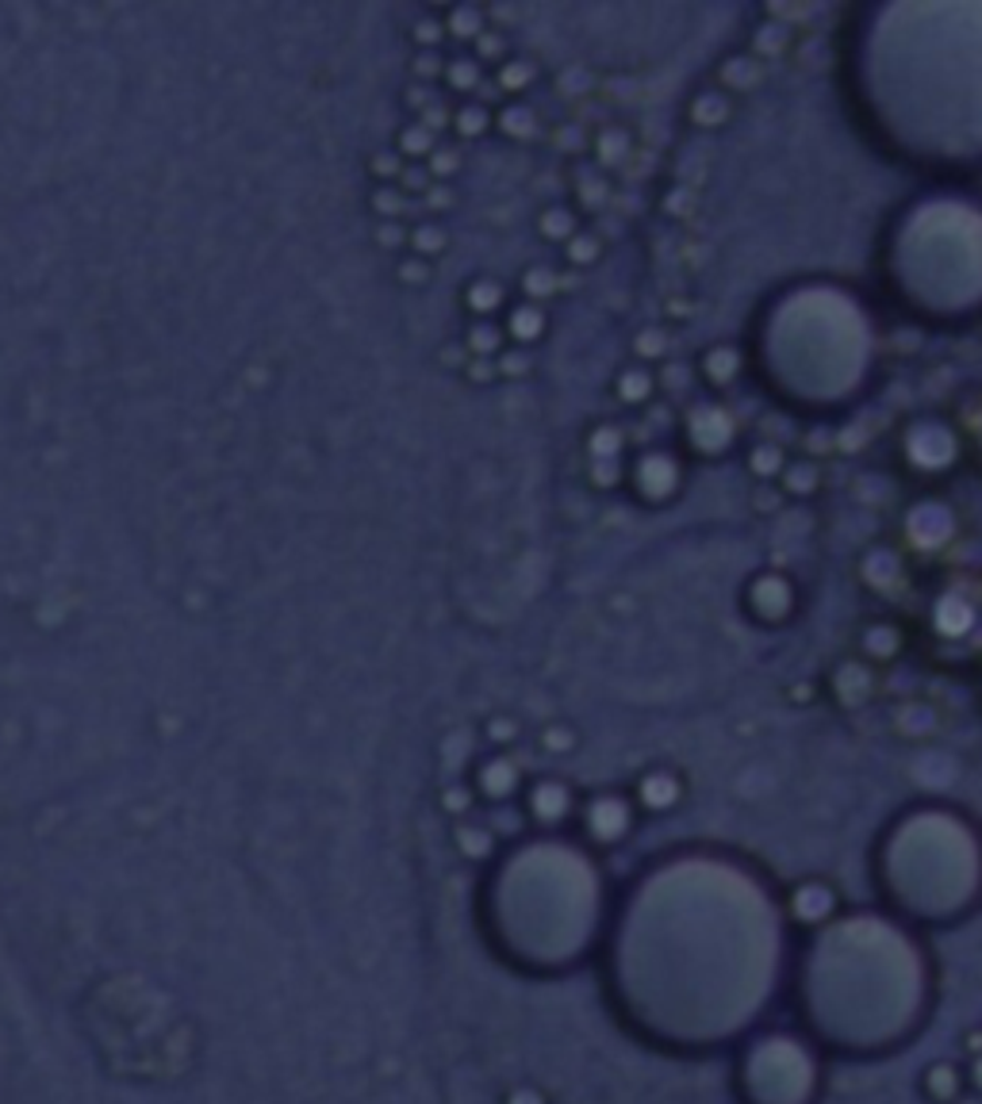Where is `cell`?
<instances>
[{"label":"cell","mask_w":982,"mask_h":1104,"mask_svg":"<svg viewBox=\"0 0 982 1104\" xmlns=\"http://www.w3.org/2000/svg\"><path fill=\"white\" fill-rule=\"evenodd\" d=\"M634 150H637V139L626 123H599L587 139V154H591L587 162L603 173H614V170H622V165H630Z\"/></svg>","instance_id":"obj_1"},{"label":"cell","mask_w":982,"mask_h":1104,"mask_svg":"<svg viewBox=\"0 0 982 1104\" xmlns=\"http://www.w3.org/2000/svg\"><path fill=\"white\" fill-rule=\"evenodd\" d=\"M748 606H753V614L764 617V622H784L790 610H795V587H790L787 575L760 572L753 583H748Z\"/></svg>","instance_id":"obj_2"},{"label":"cell","mask_w":982,"mask_h":1104,"mask_svg":"<svg viewBox=\"0 0 982 1104\" xmlns=\"http://www.w3.org/2000/svg\"><path fill=\"white\" fill-rule=\"evenodd\" d=\"M714 78H718L722 92H729V96L737 100V96H745V92H756L764 81H768V65H764L756 54H748V50H734V54H726L718 62Z\"/></svg>","instance_id":"obj_3"},{"label":"cell","mask_w":982,"mask_h":1104,"mask_svg":"<svg viewBox=\"0 0 982 1104\" xmlns=\"http://www.w3.org/2000/svg\"><path fill=\"white\" fill-rule=\"evenodd\" d=\"M737 115V100L729 92H722L718 85H703L698 92H691L687 100V123L698 131H722L729 127Z\"/></svg>","instance_id":"obj_4"},{"label":"cell","mask_w":982,"mask_h":1104,"mask_svg":"<svg viewBox=\"0 0 982 1104\" xmlns=\"http://www.w3.org/2000/svg\"><path fill=\"white\" fill-rule=\"evenodd\" d=\"M549 307L541 304H530V299H519V304H507L503 311V334L511 346H522V349H534L541 338L549 334Z\"/></svg>","instance_id":"obj_5"},{"label":"cell","mask_w":982,"mask_h":1104,"mask_svg":"<svg viewBox=\"0 0 982 1104\" xmlns=\"http://www.w3.org/2000/svg\"><path fill=\"white\" fill-rule=\"evenodd\" d=\"M507 284L499 280L495 273H480L472 276L461 288V307L469 311V319H495V315L507 311Z\"/></svg>","instance_id":"obj_6"},{"label":"cell","mask_w":982,"mask_h":1104,"mask_svg":"<svg viewBox=\"0 0 982 1104\" xmlns=\"http://www.w3.org/2000/svg\"><path fill=\"white\" fill-rule=\"evenodd\" d=\"M491 131H499L511 142H534L541 135V112L530 100H503L491 112Z\"/></svg>","instance_id":"obj_7"},{"label":"cell","mask_w":982,"mask_h":1104,"mask_svg":"<svg viewBox=\"0 0 982 1104\" xmlns=\"http://www.w3.org/2000/svg\"><path fill=\"white\" fill-rule=\"evenodd\" d=\"M538 78H541V65L534 62L530 54H511L503 65H495L491 70V89L499 92V96H507V100H526V92L538 85Z\"/></svg>","instance_id":"obj_8"},{"label":"cell","mask_w":982,"mask_h":1104,"mask_svg":"<svg viewBox=\"0 0 982 1104\" xmlns=\"http://www.w3.org/2000/svg\"><path fill=\"white\" fill-rule=\"evenodd\" d=\"M611 200H614V184H611V173H603V170H595L591 162H584L576 170V177H572V207H576L580 215L584 212H606L611 207Z\"/></svg>","instance_id":"obj_9"},{"label":"cell","mask_w":982,"mask_h":1104,"mask_svg":"<svg viewBox=\"0 0 982 1104\" xmlns=\"http://www.w3.org/2000/svg\"><path fill=\"white\" fill-rule=\"evenodd\" d=\"M611 391H614V399H618L622 407L645 411V407L656 399V372L653 368H645V365H637V361H630V365L618 368Z\"/></svg>","instance_id":"obj_10"},{"label":"cell","mask_w":982,"mask_h":1104,"mask_svg":"<svg viewBox=\"0 0 982 1104\" xmlns=\"http://www.w3.org/2000/svg\"><path fill=\"white\" fill-rule=\"evenodd\" d=\"M538 238L549 242V246H564L580 227H584V215L572 207V200H553L538 212Z\"/></svg>","instance_id":"obj_11"},{"label":"cell","mask_w":982,"mask_h":1104,"mask_svg":"<svg viewBox=\"0 0 982 1104\" xmlns=\"http://www.w3.org/2000/svg\"><path fill=\"white\" fill-rule=\"evenodd\" d=\"M740 368H745V361H740V349L734 341H718V346H710L703 357H698V372H703V380L710 384V388H729V384H737Z\"/></svg>","instance_id":"obj_12"},{"label":"cell","mask_w":982,"mask_h":1104,"mask_svg":"<svg viewBox=\"0 0 982 1104\" xmlns=\"http://www.w3.org/2000/svg\"><path fill=\"white\" fill-rule=\"evenodd\" d=\"M369 207L380 223H419L422 212H419V200H411L407 192H399L396 184H372L369 192Z\"/></svg>","instance_id":"obj_13"},{"label":"cell","mask_w":982,"mask_h":1104,"mask_svg":"<svg viewBox=\"0 0 982 1104\" xmlns=\"http://www.w3.org/2000/svg\"><path fill=\"white\" fill-rule=\"evenodd\" d=\"M442 23H446V39H457V43H477V35H484L491 28V12L480 4H449L442 8Z\"/></svg>","instance_id":"obj_14"},{"label":"cell","mask_w":982,"mask_h":1104,"mask_svg":"<svg viewBox=\"0 0 982 1104\" xmlns=\"http://www.w3.org/2000/svg\"><path fill=\"white\" fill-rule=\"evenodd\" d=\"M449 242L453 238H449V227L442 219H419L407 227V254L422 257L430 265L449 254Z\"/></svg>","instance_id":"obj_15"},{"label":"cell","mask_w":982,"mask_h":1104,"mask_svg":"<svg viewBox=\"0 0 982 1104\" xmlns=\"http://www.w3.org/2000/svg\"><path fill=\"white\" fill-rule=\"evenodd\" d=\"M442 85L453 92V96L472 100V96H480V89L488 85V73H484V65H480L472 54H457V58H446Z\"/></svg>","instance_id":"obj_16"},{"label":"cell","mask_w":982,"mask_h":1104,"mask_svg":"<svg viewBox=\"0 0 982 1104\" xmlns=\"http://www.w3.org/2000/svg\"><path fill=\"white\" fill-rule=\"evenodd\" d=\"M461 346L469 349V357H484V361H495L507 349V334L499 319H469L461 334Z\"/></svg>","instance_id":"obj_17"},{"label":"cell","mask_w":982,"mask_h":1104,"mask_svg":"<svg viewBox=\"0 0 982 1104\" xmlns=\"http://www.w3.org/2000/svg\"><path fill=\"white\" fill-rule=\"evenodd\" d=\"M603 254H606V238H603V234H599V231H591V227H580V231L572 234V238L561 246L564 269H572V273L591 269V265H595V262H603Z\"/></svg>","instance_id":"obj_18"},{"label":"cell","mask_w":982,"mask_h":1104,"mask_svg":"<svg viewBox=\"0 0 982 1104\" xmlns=\"http://www.w3.org/2000/svg\"><path fill=\"white\" fill-rule=\"evenodd\" d=\"M630 349H634L637 365H645V368L664 365L672 357V330L668 326H661V323L641 326V330L634 334V341H630Z\"/></svg>","instance_id":"obj_19"},{"label":"cell","mask_w":982,"mask_h":1104,"mask_svg":"<svg viewBox=\"0 0 982 1104\" xmlns=\"http://www.w3.org/2000/svg\"><path fill=\"white\" fill-rule=\"evenodd\" d=\"M491 112L495 108L488 104V100H461V104L453 108V123H449V131H453L457 139H464V142H472V139H484L488 131H491Z\"/></svg>","instance_id":"obj_20"},{"label":"cell","mask_w":982,"mask_h":1104,"mask_svg":"<svg viewBox=\"0 0 982 1104\" xmlns=\"http://www.w3.org/2000/svg\"><path fill=\"white\" fill-rule=\"evenodd\" d=\"M821 488V464H818V457H795V460H787L784 464V472H779V491L784 495H795V499H806V495H814V491Z\"/></svg>","instance_id":"obj_21"},{"label":"cell","mask_w":982,"mask_h":1104,"mask_svg":"<svg viewBox=\"0 0 982 1104\" xmlns=\"http://www.w3.org/2000/svg\"><path fill=\"white\" fill-rule=\"evenodd\" d=\"M519 292H522V299H530V304H541L545 307L549 299H556L561 296V269H553V265H526V269L519 273Z\"/></svg>","instance_id":"obj_22"},{"label":"cell","mask_w":982,"mask_h":1104,"mask_svg":"<svg viewBox=\"0 0 982 1104\" xmlns=\"http://www.w3.org/2000/svg\"><path fill=\"white\" fill-rule=\"evenodd\" d=\"M584 449H587V460H626L630 433L614 422H599V426H591Z\"/></svg>","instance_id":"obj_23"},{"label":"cell","mask_w":982,"mask_h":1104,"mask_svg":"<svg viewBox=\"0 0 982 1104\" xmlns=\"http://www.w3.org/2000/svg\"><path fill=\"white\" fill-rule=\"evenodd\" d=\"M787 449L779 446V441H756L753 449H748V472L756 476V480H764V483H776L779 480V472H784V464H787Z\"/></svg>","instance_id":"obj_24"},{"label":"cell","mask_w":982,"mask_h":1104,"mask_svg":"<svg viewBox=\"0 0 982 1104\" xmlns=\"http://www.w3.org/2000/svg\"><path fill=\"white\" fill-rule=\"evenodd\" d=\"M438 142H442V139H434L427 127H422V123L411 120V123H403V127H399L392 150H396L399 157H403V162H427V157L438 150Z\"/></svg>","instance_id":"obj_25"},{"label":"cell","mask_w":982,"mask_h":1104,"mask_svg":"<svg viewBox=\"0 0 982 1104\" xmlns=\"http://www.w3.org/2000/svg\"><path fill=\"white\" fill-rule=\"evenodd\" d=\"M898 644H902V633H898L890 622H871V625H863V633H860V652L868 660H894Z\"/></svg>","instance_id":"obj_26"},{"label":"cell","mask_w":982,"mask_h":1104,"mask_svg":"<svg viewBox=\"0 0 982 1104\" xmlns=\"http://www.w3.org/2000/svg\"><path fill=\"white\" fill-rule=\"evenodd\" d=\"M511 54H514V50H511V35H507L503 28H495V23H491L484 35H477V43H472V58H477L484 70H488V65H491V70H495V65H503Z\"/></svg>","instance_id":"obj_27"},{"label":"cell","mask_w":982,"mask_h":1104,"mask_svg":"<svg viewBox=\"0 0 982 1104\" xmlns=\"http://www.w3.org/2000/svg\"><path fill=\"white\" fill-rule=\"evenodd\" d=\"M653 372H656V396H661V399L687 396L691 380H695V368L684 365V361H672V357L661 368H653Z\"/></svg>","instance_id":"obj_28"},{"label":"cell","mask_w":982,"mask_h":1104,"mask_svg":"<svg viewBox=\"0 0 982 1104\" xmlns=\"http://www.w3.org/2000/svg\"><path fill=\"white\" fill-rule=\"evenodd\" d=\"M790 43V28L784 23H768V28H760V31H753V43H748V54H756L764 65H771V58H779L787 50Z\"/></svg>","instance_id":"obj_29"},{"label":"cell","mask_w":982,"mask_h":1104,"mask_svg":"<svg viewBox=\"0 0 982 1104\" xmlns=\"http://www.w3.org/2000/svg\"><path fill=\"white\" fill-rule=\"evenodd\" d=\"M495 372H499V380H507V384L526 380V376L534 372V349H522V346H511V341H507V349L495 357Z\"/></svg>","instance_id":"obj_30"},{"label":"cell","mask_w":982,"mask_h":1104,"mask_svg":"<svg viewBox=\"0 0 982 1104\" xmlns=\"http://www.w3.org/2000/svg\"><path fill=\"white\" fill-rule=\"evenodd\" d=\"M457 188L453 184H442V181H434L427 192L419 196V212H422V219H442V215H449L457 207Z\"/></svg>","instance_id":"obj_31"},{"label":"cell","mask_w":982,"mask_h":1104,"mask_svg":"<svg viewBox=\"0 0 982 1104\" xmlns=\"http://www.w3.org/2000/svg\"><path fill=\"white\" fill-rule=\"evenodd\" d=\"M422 165H427L430 177H434V181L449 184V181L457 177V173L464 170V154H461V146H446V142H438V150Z\"/></svg>","instance_id":"obj_32"},{"label":"cell","mask_w":982,"mask_h":1104,"mask_svg":"<svg viewBox=\"0 0 982 1104\" xmlns=\"http://www.w3.org/2000/svg\"><path fill=\"white\" fill-rule=\"evenodd\" d=\"M442 78H446V54L442 50H415L411 81H419V85H442Z\"/></svg>","instance_id":"obj_33"},{"label":"cell","mask_w":982,"mask_h":1104,"mask_svg":"<svg viewBox=\"0 0 982 1104\" xmlns=\"http://www.w3.org/2000/svg\"><path fill=\"white\" fill-rule=\"evenodd\" d=\"M530 798H541V806H530V814L538 817V821H549V809H569V798H572V790H564L556 779H545V783H538L534 790H530Z\"/></svg>","instance_id":"obj_34"},{"label":"cell","mask_w":982,"mask_h":1104,"mask_svg":"<svg viewBox=\"0 0 982 1104\" xmlns=\"http://www.w3.org/2000/svg\"><path fill=\"white\" fill-rule=\"evenodd\" d=\"M587 483L599 491H611L626 483V460H587Z\"/></svg>","instance_id":"obj_35"},{"label":"cell","mask_w":982,"mask_h":1104,"mask_svg":"<svg viewBox=\"0 0 982 1104\" xmlns=\"http://www.w3.org/2000/svg\"><path fill=\"white\" fill-rule=\"evenodd\" d=\"M411 39H415V47L419 50H442V43H446L442 12H430V16H422V20H415Z\"/></svg>","instance_id":"obj_36"},{"label":"cell","mask_w":982,"mask_h":1104,"mask_svg":"<svg viewBox=\"0 0 982 1104\" xmlns=\"http://www.w3.org/2000/svg\"><path fill=\"white\" fill-rule=\"evenodd\" d=\"M430 276H434V265H430V262H422V257H415V254H403V257H399V265H396V280L403 284V288H427Z\"/></svg>","instance_id":"obj_37"},{"label":"cell","mask_w":982,"mask_h":1104,"mask_svg":"<svg viewBox=\"0 0 982 1104\" xmlns=\"http://www.w3.org/2000/svg\"><path fill=\"white\" fill-rule=\"evenodd\" d=\"M403 165L407 162L396 154V150H377V154L369 157V177L377 184H396L399 173H403Z\"/></svg>","instance_id":"obj_38"},{"label":"cell","mask_w":982,"mask_h":1104,"mask_svg":"<svg viewBox=\"0 0 982 1104\" xmlns=\"http://www.w3.org/2000/svg\"><path fill=\"white\" fill-rule=\"evenodd\" d=\"M430 184H434V177H430L427 165H422V162H407V165H403V173H399V181H396V188H399V192H407V196H411V200H419L422 192L430 188Z\"/></svg>","instance_id":"obj_39"},{"label":"cell","mask_w":982,"mask_h":1104,"mask_svg":"<svg viewBox=\"0 0 982 1104\" xmlns=\"http://www.w3.org/2000/svg\"><path fill=\"white\" fill-rule=\"evenodd\" d=\"M438 100H442L438 85H419V81H411V85L403 89V108L415 115V120H419V115L427 112L430 104H438Z\"/></svg>","instance_id":"obj_40"},{"label":"cell","mask_w":982,"mask_h":1104,"mask_svg":"<svg viewBox=\"0 0 982 1104\" xmlns=\"http://www.w3.org/2000/svg\"><path fill=\"white\" fill-rule=\"evenodd\" d=\"M415 123H422V127H427L430 135H434V139H442L446 131H449V123H453V108H449L446 100H438V104H430L427 112H422V115H419V120H415Z\"/></svg>","instance_id":"obj_41"},{"label":"cell","mask_w":982,"mask_h":1104,"mask_svg":"<svg viewBox=\"0 0 982 1104\" xmlns=\"http://www.w3.org/2000/svg\"><path fill=\"white\" fill-rule=\"evenodd\" d=\"M538 740H541V748H545V752H572V748H576L580 736H576V729H572V725H549V729L541 733Z\"/></svg>","instance_id":"obj_42"},{"label":"cell","mask_w":982,"mask_h":1104,"mask_svg":"<svg viewBox=\"0 0 982 1104\" xmlns=\"http://www.w3.org/2000/svg\"><path fill=\"white\" fill-rule=\"evenodd\" d=\"M461 376L472 384V388H491V384H499L495 361H484V357H469V365H464Z\"/></svg>","instance_id":"obj_43"},{"label":"cell","mask_w":982,"mask_h":1104,"mask_svg":"<svg viewBox=\"0 0 982 1104\" xmlns=\"http://www.w3.org/2000/svg\"><path fill=\"white\" fill-rule=\"evenodd\" d=\"M407 227L411 223H377V231H372V238H377V246L380 249H407Z\"/></svg>","instance_id":"obj_44"},{"label":"cell","mask_w":982,"mask_h":1104,"mask_svg":"<svg viewBox=\"0 0 982 1104\" xmlns=\"http://www.w3.org/2000/svg\"><path fill=\"white\" fill-rule=\"evenodd\" d=\"M438 365H446L449 372H464V365H469V349L461 346V338H449L446 346H438Z\"/></svg>","instance_id":"obj_45"},{"label":"cell","mask_w":982,"mask_h":1104,"mask_svg":"<svg viewBox=\"0 0 982 1104\" xmlns=\"http://www.w3.org/2000/svg\"><path fill=\"white\" fill-rule=\"evenodd\" d=\"M484 733H488L495 744H514V740H519V722H514V717H507V714H495V717H491V722H488V729H484Z\"/></svg>","instance_id":"obj_46"},{"label":"cell","mask_w":982,"mask_h":1104,"mask_svg":"<svg viewBox=\"0 0 982 1104\" xmlns=\"http://www.w3.org/2000/svg\"><path fill=\"white\" fill-rule=\"evenodd\" d=\"M779 499H784V491H779L776 483H764V488L753 491V507L760 510V514H768L771 503H779Z\"/></svg>","instance_id":"obj_47"},{"label":"cell","mask_w":982,"mask_h":1104,"mask_svg":"<svg viewBox=\"0 0 982 1104\" xmlns=\"http://www.w3.org/2000/svg\"><path fill=\"white\" fill-rule=\"evenodd\" d=\"M472 801H477V798H472V790H469V786H453V790L446 794V806L453 809V814H469V809H472Z\"/></svg>","instance_id":"obj_48"},{"label":"cell","mask_w":982,"mask_h":1104,"mask_svg":"<svg viewBox=\"0 0 982 1104\" xmlns=\"http://www.w3.org/2000/svg\"><path fill=\"white\" fill-rule=\"evenodd\" d=\"M664 315H668L672 323H687L691 315H695V307H691V299H668V307H664Z\"/></svg>","instance_id":"obj_49"}]
</instances>
